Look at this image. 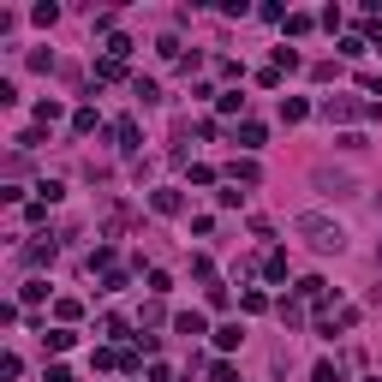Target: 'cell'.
Segmentation results:
<instances>
[{
  "instance_id": "cell-1",
  "label": "cell",
  "mask_w": 382,
  "mask_h": 382,
  "mask_svg": "<svg viewBox=\"0 0 382 382\" xmlns=\"http://www.w3.org/2000/svg\"><path fill=\"white\" fill-rule=\"evenodd\" d=\"M293 227H299L317 251H340V245H347V227H340V221H329V215H299Z\"/></svg>"
},
{
  "instance_id": "cell-2",
  "label": "cell",
  "mask_w": 382,
  "mask_h": 382,
  "mask_svg": "<svg viewBox=\"0 0 382 382\" xmlns=\"http://www.w3.org/2000/svg\"><path fill=\"white\" fill-rule=\"evenodd\" d=\"M317 185L335 191V197H347V191H353V179H347V174H329V167H317Z\"/></svg>"
},
{
  "instance_id": "cell-3",
  "label": "cell",
  "mask_w": 382,
  "mask_h": 382,
  "mask_svg": "<svg viewBox=\"0 0 382 382\" xmlns=\"http://www.w3.org/2000/svg\"><path fill=\"white\" fill-rule=\"evenodd\" d=\"M174 329H179V335H204V317H197V310H179Z\"/></svg>"
},
{
  "instance_id": "cell-4",
  "label": "cell",
  "mask_w": 382,
  "mask_h": 382,
  "mask_svg": "<svg viewBox=\"0 0 382 382\" xmlns=\"http://www.w3.org/2000/svg\"><path fill=\"white\" fill-rule=\"evenodd\" d=\"M239 144H245V149H263V126H251V119H245V126H239Z\"/></svg>"
},
{
  "instance_id": "cell-5",
  "label": "cell",
  "mask_w": 382,
  "mask_h": 382,
  "mask_svg": "<svg viewBox=\"0 0 382 382\" xmlns=\"http://www.w3.org/2000/svg\"><path fill=\"white\" fill-rule=\"evenodd\" d=\"M114 138H119V149H138V126H132V119H119Z\"/></svg>"
},
{
  "instance_id": "cell-6",
  "label": "cell",
  "mask_w": 382,
  "mask_h": 382,
  "mask_svg": "<svg viewBox=\"0 0 382 382\" xmlns=\"http://www.w3.org/2000/svg\"><path fill=\"white\" fill-rule=\"evenodd\" d=\"M215 347H221V353H227V347H239V323H221V329H215Z\"/></svg>"
},
{
  "instance_id": "cell-7",
  "label": "cell",
  "mask_w": 382,
  "mask_h": 382,
  "mask_svg": "<svg viewBox=\"0 0 382 382\" xmlns=\"http://www.w3.org/2000/svg\"><path fill=\"white\" fill-rule=\"evenodd\" d=\"M149 204H156V215H174V209H179V197H174V191H156Z\"/></svg>"
},
{
  "instance_id": "cell-8",
  "label": "cell",
  "mask_w": 382,
  "mask_h": 382,
  "mask_svg": "<svg viewBox=\"0 0 382 382\" xmlns=\"http://www.w3.org/2000/svg\"><path fill=\"white\" fill-rule=\"evenodd\" d=\"M310 376H317V382H340V365H329V358H323V365L310 370Z\"/></svg>"
},
{
  "instance_id": "cell-9",
  "label": "cell",
  "mask_w": 382,
  "mask_h": 382,
  "mask_svg": "<svg viewBox=\"0 0 382 382\" xmlns=\"http://www.w3.org/2000/svg\"><path fill=\"white\" fill-rule=\"evenodd\" d=\"M209 382H239V376H233V365H215V376H209Z\"/></svg>"
},
{
  "instance_id": "cell-10",
  "label": "cell",
  "mask_w": 382,
  "mask_h": 382,
  "mask_svg": "<svg viewBox=\"0 0 382 382\" xmlns=\"http://www.w3.org/2000/svg\"><path fill=\"white\" fill-rule=\"evenodd\" d=\"M48 382H72V370H66V365H54V370H48Z\"/></svg>"
},
{
  "instance_id": "cell-11",
  "label": "cell",
  "mask_w": 382,
  "mask_h": 382,
  "mask_svg": "<svg viewBox=\"0 0 382 382\" xmlns=\"http://www.w3.org/2000/svg\"><path fill=\"white\" fill-rule=\"evenodd\" d=\"M376 263H382V245H376Z\"/></svg>"
}]
</instances>
